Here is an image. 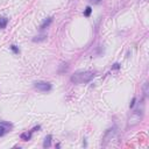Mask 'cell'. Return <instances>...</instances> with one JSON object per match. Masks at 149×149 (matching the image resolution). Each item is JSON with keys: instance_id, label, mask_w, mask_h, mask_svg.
<instances>
[{"instance_id": "obj_8", "label": "cell", "mask_w": 149, "mask_h": 149, "mask_svg": "<svg viewBox=\"0 0 149 149\" xmlns=\"http://www.w3.org/2000/svg\"><path fill=\"white\" fill-rule=\"evenodd\" d=\"M91 12H92V8H91L90 6H87V7H86V9H85V12H84V15H85V16H90Z\"/></svg>"}, {"instance_id": "obj_9", "label": "cell", "mask_w": 149, "mask_h": 149, "mask_svg": "<svg viewBox=\"0 0 149 149\" xmlns=\"http://www.w3.org/2000/svg\"><path fill=\"white\" fill-rule=\"evenodd\" d=\"M143 93H144V96L148 95V83H147V82H146L144 85H143Z\"/></svg>"}, {"instance_id": "obj_11", "label": "cell", "mask_w": 149, "mask_h": 149, "mask_svg": "<svg viewBox=\"0 0 149 149\" xmlns=\"http://www.w3.org/2000/svg\"><path fill=\"white\" fill-rule=\"evenodd\" d=\"M11 49H12V50H13L15 54H19V49L16 48V46H11Z\"/></svg>"}, {"instance_id": "obj_14", "label": "cell", "mask_w": 149, "mask_h": 149, "mask_svg": "<svg viewBox=\"0 0 149 149\" xmlns=\"http://www.w3.org/2000/svg\"><path fill=\"white\" fill-rule=\"evenodd\" d=\"M113 69H119V64H118V63H115V64H114V66H113Z\"/></svg>"}, {"instance_id": "obj_3", "label": "cell", "mask_w": 149, "mask_h": 149, "mask_svg": "<svg viewBox=\"0 0 149 149\" xmlns=\"http://www.w3.org/2000/svg\"><path fill=\"white\" fill-rule=\"evenodd\" d=\"M6 127H9V125L6 123V122H0V136H3L7 132V128Z\"/></svg>"}, {"instance_id": "obj_1", "label": "cell", "mask_w": 149, "mask_h": 149, "mask_svg": "<svg viewBox=\"0 0 149 149\" xmlns=\"http://www.w3.org/2000/svg\"><path fill=\"white\" fill-rule=\"evenodd\" d=\"M93 78H95V72L90 70H83V71L74 72L71 76L70 81L74 84H85L91 82Z\"/></svg>"}, {"instance_id": "obj_6", "label": "cell", "mask_w": 149, "mask_h": 149, "mask_svg": "<svg viewBox=\"0 0 149 149\" xmlns=\"http://www.w3.org/2000/svg\"><path fill=\"white\" fill-rule=\"evenodd\" d=\"M32 134H33V130H30V132L28 133H22L21 135H20V138H21V140H23V141H28V140H30V138H32Z\"/></svg>"}, {"instance_id": "obj_13", "label": "cell", "mask_w": 149, "mask_h": 149, "mask_svg": "<svg viewBox=\"0 0 149 149\" xmlns=\"http://www.w3.org/2000/svg\"><path fill=\"white\" fill-rule=\"evenodd\" d=\"M90 1H92V3H95V4H99L101 0H90Z\"/></svg>"}, {"instance_id": "obj_2", "label": "cell", "mask_w": 149, "mask_h": 149, "mask_svg": "<svg viewBox=\"0 0 149 149\" xmlns=\"http://www.w3.org/2000/svg\"><path fill=\"white\" fill-rule=\"evenodd\" d=\"M34 86H35V89L40 90L42 92H48L51 90V84L48 82H35Z\"/></svg>"}, {"instance_id": "obj_4", "label": "cell", "mask_w": 149, "mask_h": 149, "mask_svg": "<svg viewBox=\"0 0 149 149\" xmlns=\"http://www.w3.org/2000/svg\"><path fill=\"white\" fill-rule=\"evenodd\" d=\"M51 22H52V17H48L47 20H44V21H43V23L40 26V29H41V30H43L44 28L49 27V25H50Z\"/></svg>"}, {"instance_id": "obj_5", "label": "cell", "mask_w": 149, "mask_h": 149, "mask_svg": "<svg viewBox=\"0 0 149 149\" xmlns=\"http://www.w3.org/2000/svg\"><path fill=\"white\" fill-rule=\"evenodd\" d=\"M7 23H8V19H7V17H5V16L0 17V28L5 29L6 26H7Z\"/></svg>"}, {"instance_id": "obj_10", "label": "cell", "mask_w": 149, "mask_h": 149, "mask_svg": "<svg viewBox=\"0 0 149 149\" xmlns=\"http://www.w3.org/2000/svg\"><path fill=\"white\" fill-rule=\"evenodd\" d=\"M43 40H46V36H44V35L39 36V39H33V41H34V42H37V41H43Z\"/></svg>"}, {"instance_id": "obj_12", "label": "cell", "mask_w": 149, "mask_h": 149, "mask_svg": "<svg viewBox=\"0 0 149 149\" xmlns=\"http://www.w3.org/2000/svg\"><path fill=\"white\" fill-rule=\"evenodd\" d=\"M135 101H136V99H135V98H133L132 103H130V107H134V105H135Z\"/></svg>"}, {"instance_id": "obj_7", "label": "cell", "mask_w": 149, "mask_h": 149, "mask_svg": "<svg viewBox=\"0 0 149 149\" xmlns=\"http://www.w3.org/2000/svg\"><path fill=\"white\" fill-rule=\"evenodd\" d=\"M51 135H48V136H46V139H44V142H43V147L44 148H49L50 146H51Z\"/></svg>"}]
</instances>
